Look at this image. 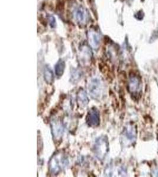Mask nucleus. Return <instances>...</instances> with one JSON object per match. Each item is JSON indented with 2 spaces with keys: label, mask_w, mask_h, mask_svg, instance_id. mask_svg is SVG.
<instances>
[{
  "label": "nucleus",
  "mask_w": 158,
  "mask_h": 177,
  "mask_svg": "<svg viewBox=\"0 0 158 177\" xmlns=\"http://www.w3.org/2000/svg\"><path fill=\"white\" fill-rule=\"evenodd\" d=\"M74 17L79 23L85 24L87 18L85 9L81 7L78 8L74 12Z\"/></svg>",
  "instance_id": "obj_7"
},
{
  "label": "nucleus",
  "mask_w": 158,
  "mask_h": 177,
  "mask_svg": "<svg viewBox=\"0 0 158 177\" xmlns=\"http://www.w3.org/2000/svg\"><path fill=\"white\" fill-rule=\"evenodd\" d=\"M144 17V13L141 10L139 11V12H137L136 15H135V17L137 19V20H142L143 18Z\"/></svg>",
  "instance_id": "obj_14"
},
{
  "label": "nucleus",
  "mask_w": 158,
  "mask_h": 177,
  "mask_svg": "<svg viewBox=\"0 0 158 177\" xmlns=\"http://www.w3.org/2000/svg\"><path fill=\"white\" fill-rule=\"evenodd\" d=\"M65 68V61L60 59L55 65V74L58 77H61L63 73Z\"/></svg>",
  "instance_id": "obj_10"
},
{
  "label": "nucleus",
  "mask_w": 158,
  "mask_h": 177,
  "mask_svg": "<svg viewBox=\"0 0 158 177\" xmlns=\"http://www.w3.org/2000/svg\"><path fill=\"white\" fill-rule=\"evenodd\" d=\"M44 79L46 82L49 84H51L53 82V73L52 70L49 67H46L44 70Z\"/></svg>",
  "instance_id": "obj_11"
},
{
  "label": "nucleus",
  "mask_w": 158,
  "mask_h": 177,
  "mask_svg": "<svg viewBox=\"0 0 158 177\" xmlns=\"http://www.w3.org/2000/svg\"><path fill=\"white\" fill-rule=\"evenodd\" d=\"M109 144L106 137H100L95 142L94 151L97 157L102 159L108 151Z\"/></svg>",
  "instance_id": "obj_3"
},
{
  "label": "nucleus",
  "mask_w": 158,
  "mask_h": 177,
  "mask_svg": "<svg viewBox=\"0 0 158 177\" xmlns=\"http://www.w3.org/2000/svg\"><path fill=\"white\" fill-rule=\"evenodd\" d=\"M129 90L132 93L137 92L140 88V80L136 76H132L129 80Z\"/></svg>",
  "instance_id": "obj_8"
},
{
  "label": "nucleus",
  "mask_w": 158,
  "mask_h": 177,
  "mask_svg": "<svg viewBox=\"0 0 158 177\" xmlns=\"http://www.w3.org/2000/svg\"><path fill=\"white\" fill-rule=\"evenodd\" d=\"M52 133L54 139L58 140H59L63 133L64 128L62 122L59 120L53 121L51 123Z\"/></svg>",
  "instance_id": "obj_5"
},
{
  "label": "nucleus",
  "mask_w": 158,
  "mask_h": 177,
  "mask_svg": "<svg viewBox=\"0 0 158 177\" xmlns=\"http://www.w3.org/2000/svg\"><path fill=\"white\" fill-rule=\"evenodd\" d=\"M88 42L90 46L94 49H97L100 44V37L98 34L94 31L88 33Z\"/></svg>",
  "instance_id": "obj_6"
},
{
  "label": "nucleus",
  "mask_w": 158,
  "mask_h": 177,
  "mask_svg": "<svg viewBox=\"0 0 158 177\" xmlns=\"http://www.w3.org/2000/svg\"><path fill=\"white\" fill-rule=\"evenodd\" d=\"M100 112L96 108L91 109L86 117V122L89 126L97 127L100 125Z\"/></svg>",
  "instance_id": "obj_4"
},
{
  "label": "nucleus",
  "mask_w": 158,
  "mask_h": 177,
  "mask_svg": "<svg viewBox=\"0 0 158 177\" xmlns=\"http://www.w3.org/2000/svg\"><path fill=\"white\" fill-rule=\"evenodd\" d=\"M68 164V161L65 155L60 152H58L56 155H54L50 161V171L53 174H58Z\"/></svg>",
  "instance_id": "obj_1"
},
{
  "label": "nucleus",
  "mask_w": 158,
  "mask_h": 177,
  "mask_svg": "<svg viewBox=\"0 0 158 177\" xmlns=\"http://www.w3.org/2000/svg\"><path fill=\"white\" fill-rule=\"evenodd\" d=\"M72 81H78L79 79L80 78V73H79L78 71L75 72L71 76Z\"/></svg>",
  "instance_id": "obj_13"
},
{
  "label": "nucleus",
  "mask_w": 158,
  "mask_h": 177,
  "mask_svg": "<svg viewBox=\"0 0 158 177\" xmlns=\"http://www.w3.org/2000/svg\"><path fill=\"white\" fill-rule=\"evenodd\" d=\"M47 18H48V22H49V24L51 27L52 28H55L56 26V22L55 18L53 16L50 15V14L47 16Z\"/></svg>",
  "instance_id": "obj_12"
},
{
  "label": "nucleus",
  "mask_w": 158,
  "mask_h": 177,
  "mask_svg": "<svg viewBox=\"0 0 158 177\" xmlns=\"http://www.w3.org/2000/svg\"><path fill=\"white\" fill-rule=\"evenodd\" d=\"M77 99H78V104H80L81 107H85V106H87L89 102L86 93L83 89L81 90L80 89V90L79 91L78 93Z\"/></svg>",
  "instance_id": "obj_9"
},
{
  "label": "nucleus",
  "mask_w": 158,
  "mask_h": 177,
  "mask_svg": "<svg viewBox=\"0 0 158 177\" xmlns=\"http://www.w3.org/2000/svg\"><path fill=\"white\" fill-rule=\"evenodd\" d=\"M88 90L92 97L96 99H100L102 94L103 87L100 79H91L88 84Z\"/></svg>",
  "instance_id": "obj_2"
}]
</instances>
